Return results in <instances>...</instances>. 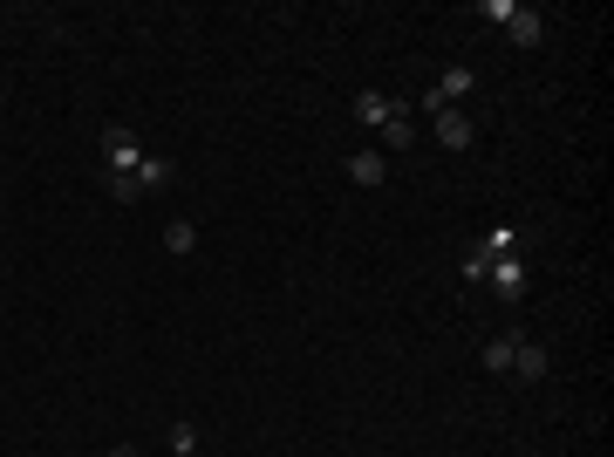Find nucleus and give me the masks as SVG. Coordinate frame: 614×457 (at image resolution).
I'll return each mask as SVG.
<instances>
[{
	"mask_svg": "<svg viewBox=\"0 0 614 457\" xmlns=\"http://www.w3.org/2000/svg\"><path fill=\"white\" fill-rule=\"evenodd\" d=\"M103 157H110V178H123V171H137V164H144V151H137V137H130V130H110V137H103Z\"/></svg>",
	"mask_w": 614,
	"mask_h": 457,
	"instance_id": "7ed1b4c3",
	"label": "nucleus"
},
{
	"mask_svg": "<svg viewBox=\"0 0 614 457\" xmlns=\"http://www.w3.org/2000/svg\"><path fill=\"white\" fill-rule=\"evenodd\" d=\"M505 35L519 41V48H539V41H546V21H539L533 7H512V14H505Z\"/></svg>",
	"mask_w": 614,
	"mask_h": 457,
	"instance_id": "39448f33",
	"label": "nucleus"
},
{
	"mask_svg": "<svg viewBox=\"0 0 614 457\" xmlns=\"http://www.w3.org/2000/svg\"><path fill=\"white\" fill-rule=\"evenodd\" d=\"M110 457H137V444H116V451Z\"/></svg>",
	"mask_w": 614,
	"mask_h": 457,
	"instance_id": "2eb2a0df",
	"label": "nucleus"
},
{
	"mask_svg": "<svg viewBox=\"0 0 614 457\" xmlns=\"http://www.w3.org/2000/svg\"><path fill=\"white\" fill-rule=\"evenodd\" d=\"M546 369H553V362H546V348H533L526 335H519V348H512V369H505V376H519V382H546Z\"/></svg>",
	"mask_w": 614,
	"mask_h": 457,
	"instance_id": "20e7f679",
	"label": "nucleus"
},
{
	"mask_svg": "<svg viewBox=\"0 0 614 457\" xmlns=\"http://www.w3.org/2000/svg\"><path fill=\"white\" fill-rule=\"evenodd\" d=\"M355 116H362V123H376V130H383L389 116H403V103H396V96H383V89H362V96H355Z\"/></svg>",
	"mask_w": 614,
	"mask_h": 457,
	"instance_id": "423d86ee",
	"label": "nucleus"
},
{
	"mask_svg": "<svg viewBox=\"0 0 614 457\" xmlns=\"http://www.w3.org/2000/svg\"><path fill=\"white\" fill-rule=\"evenodd\" d=\"M383 144H389V151H410V144H417V123H410V116H389V123H383Z\"/></svg>",
	"mask_w": 614,
	"mask_h": 457,
	"instance_id": "1a4fd4ad",
	"label": "nucleus"
},
{
	"mask_svg": "<svg viewBox=\"0 0 614 457\" xmlns=\"http://www.w3.org/2000/svg\"><path fill=\"white\" fill-rule=\"evenodd\" d=\"M430 130H437L444 151H471V144H478V123L464 110H430Z\"/></svg>",
	"mask_w": 614,
	"mask_h": 457,
	"instance_id": "f257e3e1",
	"label": "nucleus"
},
{
	"mask_svg": "<svg viewBox=\"0 0 614 457\" xmlns=\"http://www.w3.org/2000/svg\"><path fill=\"white\" fill-rule=\"evenodd\" d=\"M171 457H198V423H178V430H171Z\"/></svg>",
	"mask_w": 614,
	"mask_h": 457,
	"instance_id": "4468645a",
	"label": "nucleus"
},
{
	"mask_svg": "<svg viewBox=\"0 0 614 457\" xmlns=\"http://www.w3.org/2000/svg\"><path fill=\"white\" fill-rule=\"evenodd\" d=\"M164 253H178V260L198 253V226H192V219H171V226H164Z\"/></svg>",
	"mask_w": 614,
	"mask_h": 457,
	"instance_id": "6e6552de",
	"label": "nucleus"
},
{
	"mask_svg": "<svg viewBox=\"0 0 614 457\" xmlns=\"http://www.w3.org/2000/svg\"><path fill=\"white\" fill-rule=\"evenodd\" d=\"M164 178H171V157H144V164H137V185H144V191L164 185Z\"/></svg>",
	"mask_w": 614,
	"mask_h": 457,
	"instance_id": "f8f14e48",
	"label": "nucleus"
},
{
	"mask_svg": "<svg viewBox=\"0 0 614 457\" xmlns=\"http://www.w3.org/2000/svg\"><path fill=\"white\" fill-rule=\"evenodd\" d=\"M110 198H116V205H137V198H144V185H137V171H123V178H110Z\"/></svg>",
	"mask_w": 614,
	"mask_h": 457,
	"instance_id": "ddd939ff",
	"label": "nucleus"
},
{
	"mask_svg": "<svg viewBox=\"0 0 614 457\" xmlns=\"http://www.w3.org/2000/svg\"><path fill=\"white\" fill-rule=\"evenodd\" d=\"M348 178H355V185H383V178H389L383 151H355V157H348Z\"/></svg>",
	"mask_w": 614,
	"mask_h": 457,
	"instance_id": "0eeeda50",
	"label": "nucleus"
},
{
	"mask_svg": "<svg viewBox=\"0 0 614 457\" xmlns=\"http://www.w3.org/2000/svg\"><path fill=\"white\" fill-rule=\"evenodd\" d=\"M485 273L499 280L505 294H519V287H526V267H519V260H505V253H499V260H492V267H485Z\"/></svg>",
	"mask_w": 614,
	"mask_h": 457,
	"instance_id": "9d476101",
	"label": "nucleus"
},
{
	"mask_svg": "<svg viewBox=\"0 0 614 457\" xmlns=\"http://www.w3.org/2000/svg\"><path fill=\"white\" fill-rule=\"evenodd\" d=\"M512 348H519V335H499V342H485V369H492V376H505V369H512Z\"/></svg>",
	"mask_w": 614,
	"mask_h": 457,
	"instance_id": "9b49d317",
	"label": "nucleus"
},
{
	"mask_svg": "<svg viewBox=\"0 0 614 457\" xmlns=\"http://www.w3.org/2000/svg\"><path fill=\"white\" fill-rule=\"evenodd\" d=\"M471 89H478V76H471V69H444V82L430 89V110H458Z\"/></svg>",
	"mask_w": 614,
	"mask_h": 457,
	"instance_id": "f03ea898",
	"label": "nucleus"
}]
</instances>
